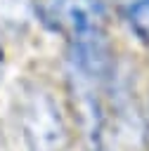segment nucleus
Here are the masks:
<instances>
[{"label":"nucleus","instance_id":"obj_1","mask_svg":"<svg viewBox=\"0 0 149 151\" xmlns=\"http://www.w3.org/2000/svg\"><path fill=\"white\" fill-rule=\"evenodd\" d=\"M19 130L26 151H66L69 123L47 85H28L19 99Z\"/></svg>","mask_w":149,"mask_h":151},{"label":"nucleus","instance_id":"obj_2","mask_svg":"<svg viewBox=\"0 0 149 151\" xmlns=\"http://www.w3.org/2000/svg\"><path fill=\"white\" fill-rule=\"evenodd\" d=\"M66 97L73 125L85 151H106L109 142V87L80 68L66 64Z\"/></svg>","mask_w":149,"mask_h":151},{"label":"nucleus","instance_id":"obj_3","mask_svg":"<svg viewBox=\"0 0 149 151\" xmlns=\"http://www.w3.org/2000/svg\"><path fill=\"white\" fill-rule=\"evenodd\" d=\"M38 19L61 33L66 42L106 31L102 0H38Z\"/></svg>","mask_w":149,"mask_h":151},{"label":"nucleus","instance_id":"obj_4","mask_svg":"<svg viewBox=\"0 0 149 151\" xmlns=\"http://www.w3.org/2000/svg\"><path fill=\"white\" fill-rule=\"evenodd\" d=\"M38 17V0H0V28L21 33Z\"/></svg>","mask_w":149,"mask_h":151},{"label":"nucleus","instance_id":"obj_5","mask_svg":"<svg viewBox=\"0 0 149 151\" xmlns=\"http://www.w3.org/2000/svg\"><path fill=\"white\" fill-rule=\"evenodd\" d=\"M130 33L149 47V0H114Z\"/></svg>","mask_w":149,"mask_h":151},{"label":"nucleus","instance_id":"obj_6","mask_svg":"<svg viewBox=\"0 0 149 151\" xmlns=\"http://www.w3.org/2000/svg\"><path fill=\"white\" fill-rule=\"evenodd\" d=\"M2 71H5V45H2V35H0V78H2Z\"/></svg>","mask_w":149,"mask_h":151},{"label":"nucleus","instance_id":"obj_7","mask_svg":"<svg viewBox=\"0 0 149 151\" xmlns=\"http://www.w3.org/2000/svg\"><path fill=\"white\" fill-rule=\"evenodd\" d=\"M147 132H149V111H147Z\"/></svg>","mask_w":149,"mask_h":151}]
</instances>
